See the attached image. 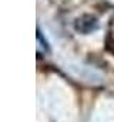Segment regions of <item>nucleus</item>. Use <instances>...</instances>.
I'll use <instances>...</instances> for the list:
<instances>
[{
  "label": "nucleus",
  "mask_w": 114,
  "mask_h": 122,
  "mask_svg": "<svg viewBox=\"0 0 114 122\" xmlns=\"http://www.w3.org/2000/svg\"><path fill=\"white\" fill-rule=\"evenodd\" d=\"M76 29L81 33H90L97 29V19L90 15H84L76 20Z\"/></svg>",
  "instance_id": "1"
},
{
  "label": "nucleus",
  "mask_w": 114,
  "mask_h": 122,
  "mask_svg": "<svg viewBox=\"0 0 114 122\" xmlns=\"http://www.w3.org/2000/svg\"><path fill=\"white\" fill-rule=\"evenodd\" d=\"M107 45L110 47L111 52H114V19L110 25V32H108V39H107Z\"/></svg>",
  "instance_id": "2"
}]
</instances>
